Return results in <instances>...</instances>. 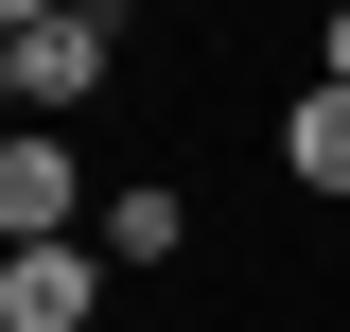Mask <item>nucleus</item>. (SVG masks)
<instances>
[{
    "label": "nucleus",
    "mask_w": 350,
    "mask_h": 332,
    "mask_svg": "<svg viewBox=\"0 0 350 332\" xmlns=\"http://www.w3.org/2000/svg\"><path fill=\"white\" fill-rule=\"evenodd\" d=\"M88 245H105V262H175V245H193V193H175V175H158V193H105Z\"/></svg>",
    "instance_id": "nucleus-5"
},
{
    "label": "nucleus",
    "mask_w": 350,
    "mask_h": 332,
    "mask_svg": "<svg viewBox=\"0 0 350 332\" xmlns=\"http://www.w3.org/2000/svg\"><path fill=\"white\" fill-rule=\"evenodd\" d=\"M280 175L350 210V87H298V105H280Z\"/></svg>",
    "instance_id": "nucleus-4"
},
{
    "label": "nucleus",
    "mask_w": 350,
    "mask_h": 332,
    "mask_svg": "<svg viewBox=\"0 0 350 332\" xmlns=\"http://www.w3.org/2000/svg\"><path fill=\"white\" fill-rule=\"evenodd\" d=\"M315 87H350V0H333V18H315Z\"/></svg>",
    "instance_id": "nucleus-6"
},
{
    "label": "nucleus",
    "mask_w": 350,
    "mask_h": 332,
    "mask_svg": "<svg viewBox=\"0 0 350 332\" xmlns=\"http://www.w3.org/2000/svg\"><path fill=\"white\" fill-rule=\"evenodd\" d=\"M123 262L105 245H0V332H88Z\"/></svg>",
    "instance_id": "nucleus-3"
},
{
    "label": "nucleus",
    "mask_w": 350,
    "mask_h": 332,
    "mask_svg": "<svg viewBox=\"0 0 350 332\" xmlns=\"http://www.w3.org/2000/svg\"><path fill=\"white\" fill-rule=\"evenodd\" d=\"M123 70V18L105 0H0V87H18V123L70 140V105Z\"/></svg>",
    "instance_id": "nucleus-1"
},
{
    "label": "nucleus",
    "mask_w": 350,
    "mask_h": 332,
    "mask_svg": "<svg viewBox=\"0 0 350 332\" xmlns=\"http://www.w3.org/2000/svg\"><path fill=\"white\" fill-rule=\"evenodd\" d=\"M88 227H105V175H88L53 123H18L0 140V245H88Z\"/></svg>",
    "instance_id": "nucleus-2"
}]
</instances>
